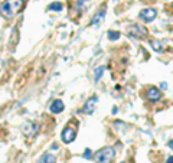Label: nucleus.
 <instances>
[{
    "instance_id": "nucleus-17",
    "label": "nucleus",
    "mask_w": 173,
    "mask_h": 163,
    "mask_svg": "<svg viewBox=\"0 0 173 163\" xmlns=\"http://www.w3.org/2000/svg\"><path fill=\"white\" fill-rule=\"evenodd\" d=\"M167 163H173V156H170V157H167Z\"/></svg>"
},
{
    "instance_id": "nucleus-5",
    "label": "nucleus",
    "mask_w": 173,
    "mask_h": 163,
    "mask_svg": "<svg viewBox=\"0 0 173 163\" xmlns=\"http://www.w3.org/2000/svg\"><path fill=\"white\" fill-rule=\"evenodd\" d=\"M97 102H98V98H97V95H92L91 98H88V100L85 101V104H84V111H85L86 114H91V113L95 110Z\"/></svg>"
},
{
    "instance_id": "nucleus-8",
    "label": "nucleus",
    "mask_w": 173,
    "mask_h": 163,
    "mask_svg": "<svg viewBox=\"0 0 173 163\" xmlns=\"http://www.w3.org/2000/svg\"><path fill=\"white\" fill-rule=\"evenodd\" d=\"M146 35V31L140 26V25H133V28L130 29V36L133 38H141V36H144Z\"/></svg>"
},
{
    "instance_id": "nucleus-7",
    "label": "nucleus",
    "mask_w": 173,
    "mask_h": 163,
    "mask_svg": "<svg viewBox=\"0 0 173 163\" xmlns=\"http://www.w3.org/2000/svg\"><path fill=\"white\" fill-rule=\"evenodd\" d=\"M147 98L149 100H152V101H157V100H160L162 97V93H160V90L159 88H156V87H150L149 90H147Z\"/></svg>"
},
{
    "instance_id": "nucleus-4",
    "label": "nucleus",
    "mask_w": 173,
    "mask_h": 163,
    "mask_svg": "<svg viewBox=\"0 0 173 163\" xmlns=\"http://www.w3.org/2000/svg\"><path fill=\"white\" fill-rule=\"evenodd\" d=\"M38 129H39V124L38 123H35V121H28L25 126H23V133L26 134V136H33L38 133Z\"/></svg>"
},
{
    "instance_id": "nucleus-6",
    "label": "nucleus",
    "mask_w": 173,
    "mask_h": 163,
    "mask_svg": "<svg viewBox=\"0 0 173 163\" xmlns=\"http://www.w3.org/2000/svg\"><path fill=\"white\" fill-rule=\"evenodd\" d=\"M140 17L144 20V22H152L156 17V10L152 7H147V9H143L140 12Z\"/></svg>"
},
{
    "instance_id": "nucleus-2",
    "label": "nucleus",
    "mask_w": 173,
    "mask_h": 163,
    "mask_svg": "<svg viewBox=\"0 0 173 163\" xmlns=\"http://www.w3.org/2000/svg\"><path fill=\"white\" fill-rule=\"evenodd\" d=\"M113 157H114V149L110 146L100 149L95 153V156H94V159H95L97 163H110L113 160Z\"/></svg>"
},
{
    "instance_id": "nucleus-10",
    "label": "nucleus",
    "mask_w": 173,
    "mask_h": 163,
    "mask_svg": "<svg viewBox=\"0 0 173 163\" xmlns=\"http://www.w3.org/2000/svg\"><path fill=\"white\" fill-rule=\"evenodd\" d=\"M55 162H56V159H55V156L51 154V153H45L39 159V163H55Z\"/></svg>"
},
{
    "instance_id": "nucleus-13",
    "label": "nucleus",
    "mask_w": 173,
    "mask_h": 163,
    "mask_svg": "<svg viewBox=\"0 0 173 163\" xmlns=\"http://www.w3.org/2000/svg\"><path fill=\"white\" fill-rule=\"evenodd\" d=\"M103 72H104V66H98V68L94 71V80H95V81H98V80L101 78Z\"/></svg>"
},
{
    "instance_id": "nucleus-12",
    "label": "nucleus",
    "mask_w": 173,
    "mask_h": 163,
    "mask_svg": "<svg viewBox=\"0 0 173 163\" xmlns=\"http://www.w3.org/2000/svg\"><path fill=\"white\" fill-rule=\"evenodd\" d=\"M49 9L55 10V12H59V10H62V3L61 1H53V3L49 4Z\"/></svg>"
},
{
    "instance_id": "nucleus-14",
    "label": "nucleus",
    "mask_w": 173,
    "mask_h": 163,
    "mask_svg": "<svg viewBox=\"0 0 173 163\" xmlns=\"http://www.w3.org/2000/svg\"><path fill=\"white\" fill-rule=\"evenodd\" d=\"M108 39H111V41H117L118 39V36H120V33L116 32V31H108Z\"/></svg>"
},
{
    "instance_id": "nucleus-1",
    "label": "nucleus",
    "mask_w": 173,
    "mask_h": 163,
    "mask_svg": "<svg viewBox=\"0 0 173 163\" xmlns=\"http://www.w3.org/2000/svg\"><path fill=\"white\" fill-rule=\"evenodd\" d=\"M23 1L22 0H4L1 3V12L6 16H13L17 10L22 7Z\"/></svg>"
},
{
    "instance_id": "nucleus-11",
    "label": "nucleus",
    "mask_w": 173,
    "mask_h": 163,
    "mask_svg": "<svg viewBox=\"0 0 173 163\" xmlns=\"http://www.w3.org/2000/svg\"><path fill=\"white\" fill-rule=\"evenodd\" d=\"M104 16H105V9H101V10H100V12H98V13H97V15L94 16V19L91 20V25L94 26V25L100 23V22L103 20V17H104Z\"/></svg>"
},
{
    "instance_id": "nucleus-9",
    "label": "nucleus",
    "mask_w": 173,
    "mask_h": 163,
    "mask_svg": "<svg viewBox=\"0 0 173 163\" xmlns=\"http://www.w3.org/2000/svg\"><path fill=\"white\" fill-rule=\"evenodd\" d=\"M64 110V101L62 100H55L51 104V111L53 114H59Z\"/></svg>"
},
{
    "instance_id": "nucleus-16",
    "label": "nucleus",
    "mask_w": 173,
    "mask_h": 163,
    "mask_svg": "<svg viewBox=\"0 0 173 163\" xmlns=\"http://www.w3.org/2000/svg\"><path fill=\"white\" fill-rule=\"evenodd\" d=\"M82 157H85V159H89V157H91V150H89V149H86L85 152H84Z\"/></svg>"
},
{
    "instance_id": "nucleus-15",
    "label": "nucleus",
    "mask_w": 173,
    "mask_h": 163,
    "mask_svg": "<svg viewBox=\"0 0 173 163\" xmlns=\"http://www.w3.org/2000/svg\"><path fill=\"white\" fill-rule=\"evenodd\" d=\"M152 45H153V49H155V51H162V49H163V48H160V42H159V41H157V42L153 41Z\"/></svg>"
},
{
    "instance_id": "nucleus-19",
    "label": "nucleus",
    "mask_w": 173,
    "mask_h": 163,
    "mask_svg": "<svg viewBox=\"0 0 173 163\" xmlns=\"http://www.w3.org/2000/svg\"><path fill=\"white\" fill-rule=\"evenodd\" d=\"M121 163H123V162H121Z\"/></svg>"
},
{
    "instance_id": "nucleus-3",
    "label": "nucleus",
    "mask_w": 173,
    "mask_h": 163,
    "mask_svg": "<svg viewBox=\"0 0 173 163\" xmlns=\"http://www.w3.org/2000/svg\"><path fill=\"white\" fill-rule=\"evenodd\" d=\"M75 136H77V129H74V127H65L64 131L61 133V137H62V140H64V143H71L74 139H75Z\"/></svg>"
},
{
    "instance_id": "nucleus-18",
    "label": "nucleus",
    "mask_w": 173,
    "mask_h": 163,
    "mask_svg": "<svg viewBox=\"0 0 173 163\" xmlns=\"http://www.w3.org/2000/svg\"><path fill=\"white\" fill-rule=\"evenodd\" d=\"M167 144H169V147H172V149H173V140H170V142H169Z\"/></svg>"
}]
</instances>
